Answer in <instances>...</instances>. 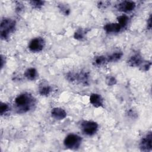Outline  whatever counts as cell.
Listing matches in <instances>:
<instances>
[{"instance_id": "cell-4", "label": "cell", "mask_w": 152, "mask_h": 152, "mask_svg": "<svg viewBox=\"0 0 152 152\" xmlns=\"http://www.w3.org/2000/svg\"><path fill=\"white\" fill-rule=\"evenodd\" d=\"M81 128L83 132L88 135H92L94 134L98 129V125L97 123L90 121H84L81 124Z\"/></svg>"}, {"instance_id": "cell-20", "label": "cell", "mask_w": 152, "mask_h": 152, "mask_svg": "<svg viewBox=\"0 0 152 152\" xmlns=\"http://www.w3.org/2000/svg\"><path fill=\"white\" fill-rule=\"evenodd\" d=\"M74 37L77 39L81 40L84 37V32L81 30H78L74 34Z\"/></svg>"}, {"instance_id": "cell-22", "label": "cell", "mask_w": 152, "mask_h": 152, "mask_svg": "<svg viewBox=\"0 0 152 152\" xmlns=\"http://www.w3.org/2000/svg\"><path fill=\"white\" fill-rule=\"evenodd\" d=\"M147 27H148L149 29L151 28V17L150 15V18H148V22H147Z\"/></svg>"}, {"instance_id": "cell-21", "label": "cell", "mask_w": 152, "mask_h": 152, "mask_svg": "<svg viewBox=\"0 0 152 152\" xmlns=\"http://www.w3.org/2000/svg\"><path fill=\"white\" fill-rule=\"evenodd\" d=\"M59 9L65 14H68L69 13V9L66 5H64L63 4H61L60 6H59Z\"/></svg>"}, {"instance_id": "cell-16", "label": "cell", "mask_w": 152, "mask_h": 152, "mask_svg": "<svg viewBox=\"0 0 152 152\" xmlns=\"http://www.w3.org/2000/svg\"><path fill=\"white\" fill-rule=\"evenodd\" d=\"M107 61V59H106V58L103 56H97L96 58H95L94 62L95 64V65H101L102 64H103L106 61Z\"/></svg>"}, {"instance_id": "cell-19", "label": "cell", "mask_w": 152, "mask_h": 152, "mask_svg": "<svg viewBox=\"0 0 152 152\" xmlns=\"http://www.w3.org/2000/svg\"><path fill=\"white\" fill-rule=\"evenodd\" d=\"M106 83L108 86H113L116 84V80L113 77H108L106 78Z\"/></svg>"}, {"instance_id": "cell-17", "label": "cell", "mask_w": 152, "mask_h": 152, "mask_svg": "<svg viewBox=\"0 0 152 152\" xmlns=\"http://www.w3.org/2000/svg\"><path fill=\"white\" fill-rule=\"evenodd\" d=\"M31 5L35 8H40L44 4L42 1H31L30 2Z\"/></svg>"}, {"instance_id": "cell-14", "label": "cell", "mask_w": 152, "mask_h": 152, "mask_svg": "<svg viewBox=\"0 0 152 152\" xmlns=\"http://www.w3.org/2000/svg\"><path fill=\"white\" fill-rule=\"evenodd\" d=\"M128 19H129L128 17L125 15H120L118 18V23L121 26V27H124L127 24Z\"/></svg>"}, {"instance_id": "cell-6", "label": "cell", "mask_w": 152, "mask_h": 152, "mask_svg": "<svg viewBox=\"0 0 152 152\" xmlns=\"http://www.w3.org/2000/svg\"><path fill=\"white\" fill-rule=\"evenodd\" d=\"M151 133L150 132L142 140L140 144V148L142 151H147L151 150V141H152Z\"/></svg>"}, {"instance_id": "cell-15", "label": "cell", "mask_w": 152, "mask_h": 152, "mask_svg": "<svg viewBox=\"0 0 152 152\" xmlns=\"http://www.w3.org/2000/svg\"><path fill=\"white\" fill-rule=\"evenodd\" d=\"M51 91L50 87L48 85L42 86L39 88V93L42 96H48Z\"/></svg>"}, {"instance_id": "cell-3", "label": "cell", "mask_w": 152, "mask_h": 152, "mask_svg": "<svg viewBox=\"0 0 152 152\" xmlns=\"http://www.w3.org/2000/svg\"><path fill=\"white\" fill-rule=\"evenodd\" d=\"M81 143V137L74 134L68 135L64 141L65 146L70 149H76L78 148Z\"/></svg>"}, {"instance_id": "cell-2", "label": "cell", "mask_w": 152, "mask_h": 152, "mask_svg": "<svg viewBox=\"0 0 152 152\" xmlns=\"http://www.w3.org/2000/svg\"><path fill=\"white\" fill-rule=\"evenodd\" d=\"M15 27V22L10 18H4L1 20L0 26L1 37L6 39L10 33L14 31Z\"/></svg>"}, {"instance_id": "cell-11", "label": "cell", "mask_w": 152, "mask_h": 152, "mask_svg": "<svg viewBox=\"0 0 152 152\" xmlns=\"http://www.w3.org/2000/svg\"><path fill=\"white\" fill-rule=\"evenodd\" d=\"M143 60H142L141 57L139 55L137 54L133 55L129 58L128 64L132 66H140Z\"/></svg>"}, {"instance_id": "cell-9", "label": "cell", "mask_w": 152, "mask_h": 152, "mask_svg": "<svg viewBox=\"0 0 152 152\" xmlns=\"http://www.w3.org/2000/svg\"><path fill=\"white\" fill-rule=\"evenodd\" d=\"M90 103L95 107H98L103 105V99L100 94H92L90 97Z\"/></svg>"}, {"instance_id": "cell-18", "label": "cell", "mask_w": 152, "mask_h": 152, "mask_svg": "<svg viewBox=\"0 0 152 152\" xmlns=\"http://www.w3.org/2000/svg\"><path fill=\"white\" fill-rule=\"evenodd\" d=\"M9 110V106L5 103H1L0 113L1 115L5 113Z\"/></svg>"}, {"instance_id": "cell-5", "label": "cell", "mask_w": 152, "mask_h": 152, "mask_svg": "<svg viewBox=\"0 0 152 152\" xmlns=\"http://www.w3.org/2000/svg\"><path fill=\"white\" fill-rule=\"evenodd\" d=\"M44 45L45 42L43 39L41 37H36L31 40L28 45V48L32 52H38L43 49Z\"/></svg>"}, {"instance_id": "cell-12", "label": "cell", "mask_w": 152, "mask_h": 152, "mask_svg": "<svg viewBox=\"0 0 152 152\" xmlns=\"http://www.w3.org/2000/svg\"><path fill=\"white\" fill-rule=\"evenodd\" d=\"M24 75L27 79L33 80L37 77V71L34 68H30L25 71Z\"/></svg>"}, {"instance_id": "cell-10", "label": "cell", "mask_w": 152, "mask_h": 152, "mask_svg": "<svg viewBox=\"0 0 152 152\" xmlns=\"http://www.w3.org/2000/svg\"><path fill=\"white\" fill-rule=\"evenodd\" d=\"M121 26L117 23H108L104 26V29L107 33H118L121 29Z\"/></svg>"}, {"instance_id": "cell-13", "label": "cell", "mask_w": 152, "mask_h": 152, "mask_svg": "<svg viewBox=\"0 0 152 152\" xmlns=\"http://www.w3.org/2000/svg\"><path fill=\"white\" fill-rule=\"evenodd\" d=\"M122 56V53L121 52H116L112 53L108 57L107 61L110 62H115L119 60Z\"/></svg>"}, {"instance_id": "cell-7", "label": "cell", "mask_w": 152, "mask_h": 152, "mask_svg": "<svg viewBox=\"0 0 152 152\" xmlns=\"http://www.w3.org/2000/svg\"><path fill=\"white\" fill-rule=\"evenodd\" d=\"M135 7V4L132 1H123L118 5V9L119 11L128 12L133 10Z\"/></svg>"}, {"instance_id": "cell-1", "label": "cell", "mask_w": 152, "mask_h": 152, "mask_svg": "<svg viewBox=\"0 0 152 152\" xmlns=\"http://www.w3.org/2000/svg\"><path fill=\"white\" fill-rule=\"evenodd\" d=\"M15 104L20 112H26L28 111L34 104V99L28 94L24 93L18 95L15 99Z\"/></svg>"}, {"instance_id": "cell-8", "label": "cell", "mask_w": 152, "mask_h": 152, "mask_svg": "<svg viewBox=\"0 0 152 152\" xmlns=\"http://www.w3.org/2000/svg\"><path fill=\"white\" fill-rule=\"evenodd\" d=\"M52 116L58 120H61L64 119L66 116V112L62 108L55 107L51 111Z\"/></svg>"}]
</instances>
